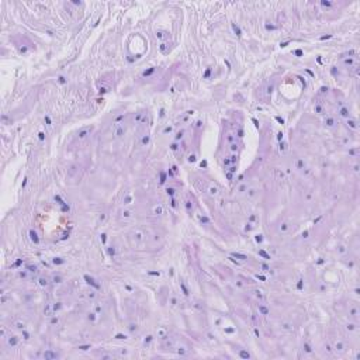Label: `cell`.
I'll list each match as a JSON object with an SVG mask.
<instances>
[{"label":"cell","mask_w":360,"mask_h":360,"mask_svg":"<svg viewBox=\"0 0 360 360\" xmlns=\"http://www.w3.org/2000/svg\"><path fill=\"white\" fill-rule=\"evenodd\" d=\"M242 139V129L240 125L235 121H226L224 134L221 136V145H219V155L218 159L222 162L224 167H232L239 156L240 142Z\"/></svg>","instance_id":"cell-1"}]
</instances>
